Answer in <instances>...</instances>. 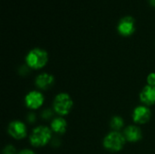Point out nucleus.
Listing matches in <instances>:
<instances>
[{
    "instance_id": "1",
    "label": "nucleus",
    "mask_w": 155,
    "mask_h": 154,
    "mask_svg": "<svg viewBox=\"0 0 155 154\" xmlns=\"http://www.w3.org/2000/svg\"><path fill=\"white\" fill-rule=\"evenodd\" d=\"M52 139V130L47 126H37L33 130L29 136V142L32 146L41 148L47 145Z\"/></svg>"
},
{
    "instance_id": "2",
    "label": "nucleus",
    "mask_w": 155,
    "mask_h": 154,
    "mask_svg": "<svg viewBox=\"0 0 155 154\" xmlns=\"http://www.w3.org/2000/svg\"><path fill=\"white\" fill-rule=\"evenodd\" d=\"M25 62L26 65L31 69H42L46 65L48 62V54L43 49L35 48L27 54L25 57Z\"/></svg>"
},
{
    "instance_id": "3",
    "label": "nucleus",
    "mask_w": 155,
    "mask_h": 154,
    "mask_svg": "<svg viewBox=\"0 0 155 154\" xmlns=\"http://www.w3.org/2000/svg\"><path fill=\"white\" fill-rule=\"evenodd\" d=\"M126 142L127 141L124 133L114 131V132L109 133L104 138L103 145L107 151L116 152H120L121 150H123Z\"/></svg>"
},
{
    "instance_id": "4",
    "label": "nucleus",
    "mask_w": 155,
    "mask_h": 154,
    "mask_svg": "<svg viewBox=\"0 0 155 154\" xmlns=\"http://www.w3.org/2000/svg\"><path fill=\"white\" fill-rule=\"evenodd\" d=\"M73 105H74V102L71 96L66 93H61L54 97L53 103V110L57 114L61 116H64L71 112Z\"/></svg>"
},
{
    "instance_id": "5",
    "label": "nucleus",
    "mask_w": 155,
    "mask_h": 154,
    "mask_svg": "<svg viewBox=\"0 0 155 154\" xmlns=\"http://www.w3.org/2000/svg\"><path fill=\"white\" fill-rule=\"evenodd\" d=\"M8 134L15 140H23L27 136L26 125L20 121H13L7 128Z\"/></svg>"
},
{
    "instance_id": "6",
    "label": "nucleus",
    "mask_w": 155,
    "mask_h": 154,
    "mask_svg": "<svg viewBox=\"0 0 155 154\" xmlns=\"http://www.w3.org/2000/svg\"><path fill=\"white\" fill-rule=\"evenodd\" d=\"M45 102V97L43 93L39 91L34 90L29 92L25 97V103L27 108L31 110L39 109Z\"/></svg>"
},
{
    "instance_id": "7",
    "label": "nucleus",
    "mask_w": 155,
    "mask_h": 154,
    "mask_svg": "<svg viewBox=\"0 0 155 154\" xmlns=\"http://www.w3.org/2000/svg\"><path fill=\"white\" fill-rule=\"evenodd\" d=\"M152 112L146 105H139L133 112V120L137 124H144L150 121Z\"/></svg>"
},
{
    "instance_id": "8",
    "label": "nucleus",
    "mask_w": 155,
    "mask_h": 154,
    "mask_svg": "<svg viewBox=\"0 0 155 154\" xmlns=\"http://www.w3.org/2000/svg\"><path fill=\"white\" fill-rule=\"evenodd\" d=\"M118 32L124 36H129L135 31V22L132 16H125L122 18L117 26Z\"/></svg>"
},
{
    "instance_id": "9",
    "label": "nucleus",
    "mask_w": 155,
    "mask_h": 154,
    "mask_svg": "<svg viewBox=\"0 0 155 154\" xmlns=\"http://www.w3.org/2000/svg\"><path fill=\"white\" fill-rule=\"evenodd\" d=\"M124 135L127 142L137 143L142 140L143 133L142 130L136 125H129L124 131Z\"/></svg>"
},
{
    "instance_id": "10",
    "label": "nucleus",
    "mask_w": 155,
    "mask_h": 154,
    "mask_svg": "<svg viewBox=\"0 0 155 154\" xmlns=\"http://www.w3.org/2000/svg\"><path fill=\"white\" fill-rule=\"evenodd\" d=\"M35 85L41 90H48L54 84V78L53 75L47 73H42L35 78Z\"/></svg>"
},
{
    "instance_id": "11",
    "label": "nucleus",
    "mask_w": 155,
    "mask_h": 154,
    "mask_svg": "<svg viewBox=\"0 0 155 154\" xmlns=\"http://www.w3.org/2000/svg\"><path fill=\"white\" fill-rule=\"evenodd\" d=\"M140 100L146 106L155 104V86L146 85L143 87L140 93Z\"/></svg>"
},
{
    "instance_id": "12",
    "label": "nucleus",
    "mask_w": 155,
    "mask_h": 154,
    "mask_svg": "<svg viewBox=\"0 0 155 154\" xmlns=\"http://www.w3.org/2000/svg\"><path fill=\"white\" fill-rule=\"evenodd\" d=\"M67 129V122L63 117L54 118L51 122V130L58 134H64Z\"/></svg>"
},
{
    "instance_id": "13",
    "label": "nucleus",
    "mask_w": 155,
    "mask_h": 154,
    "mask_svg": "<svg viewBox=\"0 0 155 154\" xmlns=\"http://www.w3.org/2000/svg\"><path fill=\"white\" fill-rule=\"evenodd\" d=\"M124 121L121 116H114L111 119L110 122V126L114 132H119L124 128Z\"/></svg>"
},
{
    "instance_id": "14",
    "label": "nucleus",
    "mask_w": 155,
    "mask_h": 154,
    "mask_svg": "<svg viewBox=\"0 0 155 154\" xmlns=\"http://www.w3.org/2000/svg\"><path fill=\"white\" fill-rule=\"evenodd\" d=\"M53 112L51 111V109H45L42 112L41 115H42V118L45 119V120H48L50 118L53 117Z\"/></svg>"
},
{
    "instance_id": "15",
    "label": "nucleus",
    "mask_w": 155,
    "mask_h": 154,
    "mask_svg": "<svg viewBox=\"0 0 155 154\" xmlns=\"http://www.w3.org/2000/svg\"><path fill=\"white\" fill-rule=\"evenodd\" d=\"M3 154H16V150L13 145H6L3 151Z\"/></svg>"
},
{
    "instance_id": "16",
    "label": "nucleus",
    "mask_w": 155,
    "mask_h": 154,
    "mask_svg": "<svg viewBox=\"0 0 155 154\" xmlns=\"http://www.w3.org/2000/svg\"><path fill=\"white\" fill-rule=\"evenodd\" d=\"M147 83H148V85L155 86V73H151L147 76Z\"/></svg>"
},
{
    "instance_id": "17",
    "label": "nucleus",
    "mask_w": 155,
    "mask_h": 154,
    "mask_svg": "<svg viewBox=\"0 0 155 154\" xmlns=\"http://www.w3.org/2000/svg\"><path fill=\"white\" fill-rule=\"evenodd\" d=\"M35 120H36V118H35V115L34 113H29L27 115V122L29 123H34L35 122Z\"/></svg>"
},
{
    "instance_id": "18",
    "label": "nucleus",
    "mask_w": 155,
    "mask_h": 154,
    "mask_svg": "<svg viewBox=\"0 0 155 154\" xmlns=\"http://www.w3.org/2000/svg\"><path fill=\"white\" fill-rule=\"evenodd\" d=\"M17 154H35L34 151L30 150V149H25V150H22L20 151Z\"/></svg>"
},
{
    "instance_id": "19",
    "label": "nucleus",
    "mask_w": 155,
    "mask_h": 154,
    "mask_svg": "<svg viewBox=\"0 0 155 154\" xmlns=\"http://www.w3.org/2000/svg\"><path fill=\"white\" fill-rule=\"evenodd\" d=\"M150 4H151L152 5L155 6V0H150Z\"/></svg>"
}]
</instances>
